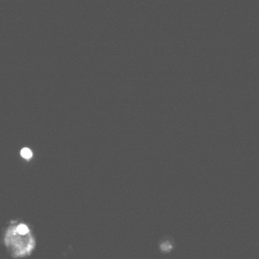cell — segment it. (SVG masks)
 Returning a JSON list of instances; mask_svg holds the SVG:
<instances>
[{"mask_svg":"<svg viewBox=\"0 0 259 259\" xmlns=\"http://www.w3.org/2000/svg\"><path fill=\"white\" fill-rule=\"evenodd\" d=\"M3 243L13 258H25L32 254L35 249V237L24 222L13 221L7 227Z\"/></svg>","mask_w":259,"mask_h":259,"instance_id":"obj_1","label":"cell"},{"mask_svg":"<svg viewBox=\"0 0 259 259\" xmlns=\"http://www.w3.org/2000/svg\"><path fill=\"white\" fill-rule=\"evenodd\" d=\"M21 156H22L25 160H30L33 156L31 149L29 147H23L21 149Z\"/></svg>","mask_w":259,"mask_h":259,"instance_id":"obj_2","label":"cell"}]
</instances>
